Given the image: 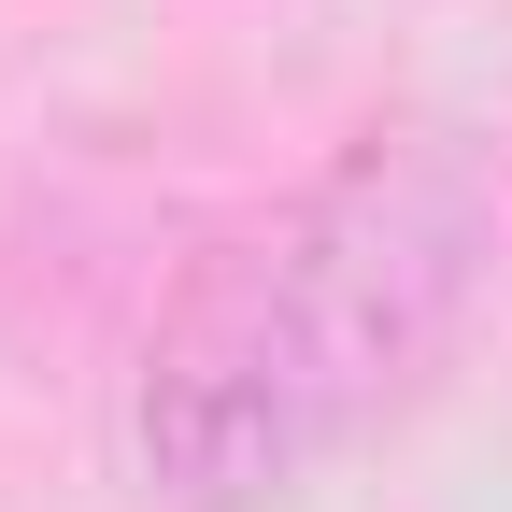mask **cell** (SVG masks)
Instances as JSON below:
<instances>
[{
	"label": "cell",
	"instance_id": "obj_1",
	"mask_svg": "<svg viewBox=\"0 0 512 512\" xmlns=\"http://www.w3.org/2000/svg\"><path fill=\"white\" fill-rule=\"evenodd\" d=\"M484 313V185L441 128L356 143L200 242L128 370V470L157 512H299L399 427Z\"/></svg>",
	"mask_w": 512,
	"mask_h": 512
}]
</instances>
